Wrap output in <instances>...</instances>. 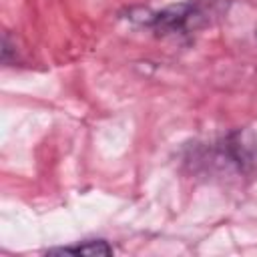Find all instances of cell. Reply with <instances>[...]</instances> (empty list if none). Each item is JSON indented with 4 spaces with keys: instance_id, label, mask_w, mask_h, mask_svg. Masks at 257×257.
I'll return each instance as SVG.
<instances>
[{
    "instance_id": "1",
    "label": "cell",
    "mask_w": 257,
    "mask_h": 257,
    "mask_svg": "<svg viewBox=\"0 0 257 257\" xmlns=\"http://www.w3.org/2000/svg\"><path fill=\"white\" fill-rule=\"evenodd\" d=\"M48 253H58V255H88V257L102 255V257H106V255H112L114 249L104 239H88V241H82V243H76V245H68V247H54Z\"/></svg>"
}]
</instances>
